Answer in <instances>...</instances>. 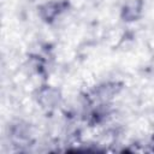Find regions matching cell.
<instances>
[{
    "label": "cell",
    "mask_w": 154,
    "mask_h": 154,
    "mask_svg": "<svg viewBox=\"0 0 154 154\" xmlns=\"http://www.w3.org/2000/svg\"><path fill=\"white\" fill-rule=\"evenodd\" d=\"M60 99H61L60 91L57 88L51 87V85L41 87L37 90V94H36L37 103H40V106L42 108H46V109L54 108L59 103Z\"/></svg>",
    "instance_id": "3957f363"
},
{
    "label": "cell",
    "mask_w": 154,
    "mask_h": 154,
    "mask_svg": "<svg viewBox=\"0 0 154 154\" xmlns=\"http://www.w3.org/2000/svg\"><path fill=\"white\" fill-rule=\"evenodd\" d=\"M70 4L67 0H49L37 6V14L46 24H53L64 12L67 11Z\"/></svg>",
    "instance_id": "6da1fadb"
},
{
    "label": "cell",
    "mask_w": 154,
    "mask_h": 154,
    "mask_svg": "<svg viewBox=\"0 0 154 154\" xmlns=\"http://www.w3.org/2000/svg\"><path fill=\"white\" fill-rule=\"evenodd\" d=\"M144 12V0H125L119 10V17L124 23H135Z\"/></svg>",
    "instance_id": "7a4b0ae2"
}]
</instances>
